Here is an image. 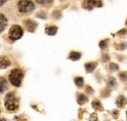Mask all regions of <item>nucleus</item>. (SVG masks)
I'll return each instance as SVG.
<instances>
[{
	"label": "nucleus",
	"mask_w": 127,
	"mask_h": 121,
	"mask_svg": "<svg viewBox=\"0 0 127 121\" xmlns=\"http://www.w3.org/2000/svg\"><path fill=\"white\" fill-rule=\"evenodd\" d=\"M5 106L9 111H15L19 107V99L14 93H8L5 98Z\"/></svg>",
	"instance_id": "1"
},
{
	"label": "nucleus",
	"mask_w": 127,
	"mask_h": 121,
	"mask_svg": "<svg viewBox=\"0 0 127 121\" xmlns=\"http://www.w3.org/2000/svg\"><path fill=\"white\" fill-rule=\"evenodd\" d=\"M23 78H24V72H23L21 69H19V68L13 69V70L10 72V75H9V80H10V82H11L14 86H16V87L21 86Z\"/></svg>",
	"instance_id": "2"
},
{
	"label": "nucleus",
	"mask_w": 127,
	"mask_h": 121,
	"mask_svg": "<svg viewBox=\"0 0 127 121\" xmlns=\"http://www.w3.org/2000/svg\"><path fill=\"white\" fill-rule=\"evenodd\" d=\"M18 7H19V11L23 14L31 13L34 10V4L31 0H21L18 3Z\"/></svg>",
	"instance_id": "3"
},
{
	"label": "nucleus",
	"mask_w": 127,
	"mask_h": 121,
	"mask_svg": "<svg viewBox=\"0 0 127 121\" xmlns=\"http://www.w3.org/2000/svg\"><path fill=\"white\" fill-rule=\"evenodd\" d=\"M23 34H24V30L18 25L12 26L10 30H9V38L11 40H13V41L20 39L23 36Z\"/></svg>",
	"instance_id": "4"
},
{
	"label": "nucleus",
	"mask_w": 127,
	"mask_h": 121,
	"mask_svg": "<svg viewBox=\"0 0 127 121\" xmlns=\"http://www.w3.org/2000/svg\"><path fill=\"white\" fill-rule=\"evenodd\" d=\"M103 2L102 0H84L82 7L86 10H92L95 7H102Z\"/></svg>",
	"instance_id": "5"
},
{
	"label": "nucleus",
	"mask_w": 127,
	"mask_h": 121,
	"mask_svg": "<svg viewBox=\"0 0 127 121\" xmlns=\"http://www.w3.org/2000/svg\"><path fill=\"white\" fill-rule=\"evenodd\" d=\"M25 24H26V26L28 28V30L31 31V32H33L36 29V27H37V24L32 20H27Z\"/></svg>",
	"instance_id": "6"
},
{
	"label": "nucleus",
	"mask_w": 127,
	"mask_h": 121,
	"mask_svg": "<svg viewBox=\"0 0 127 121\" xmlns=\"http://www.w3.org/2000/svg\"><path fill=\"white\" fill-rule=\"evenodd\" d=\"M7 24H8V21H7V18L4 15L0 14V32H2L3 30L6 29L7 27Z\"/></svg>",
	"instance_id": "7"
},
{
	"label": "nucleus",
	"mask_w": 127,
	"mask_h": 121,
	"mask_svg": "<svg viewBox=\"0 0 127 121\" xmlns=\"http://www.w3.org/2000/svg\"><path fill=\"white\" fill-rule=\"evenodd\" d=\"M10 64H11V62L7 58H5V57L0 58V68H7Z\"/></svg>",
	"instance_id": "8"
},
{
	"label": "nucleus",
	"mask_w": 127,
	"mask_h": 121,
	"mask_svg": "<svg viewBox=\"0 0 127 121\" xmlns=\"http://www.w3.org/2000/svg\"><path fill=\"white\" fill-rule=\"evenodd\" d=\"M7 88H8V83L6 79L3 77H0V94H2L5 90H7Z\"/></svg>",
	"instance_id": "9"
},
{
	"label": "nucleus",
	"mask_w": 127,
	"mask_h": 121,
	"mask_svg": "<svg viewBox=\"0 0 127 121\" xmlns=\"http://www.w3.org/2000/svg\"><path fill=\"white\" fill-rule=\"evenodd\" d=\"M96 66H97V62H88L85 64V69L88 73H91L95 70Z\"/></svg>",
	"instance_id": "10"
},
{
	"label": "nucleus",
	"mask_w": 127,
	"mask_h": 121,
	"mask_svg": "<svg viewBox=\"0 0 127 121\" xmlns=\"http://www.w3.org/2000/svg\"><path fill=\"white\" fill-rule=\"evenodd\" d=\"M116 105L119 107H124L126 105V99L124 96H119L117 99H116Z\"/></svg>",
	"instance_id": "11"
},
{
	"label": "nucleus",
	"mask_w": 127,
	"mask_h": 121,
	"mask_svg": "<svg viewBox=\"0 0 127 121\" xmlns=\"http://www.w3.org/2000/svg\"><path fill=\"white\" fill-rule=\"evenodd\" d=\"M68 58H69V60H78L81 58V54L79 52H71L69 54Z\"/></svg>",
	"instance_id": "12"
},
{
	"label": "nucleus",
	"mask_w": 127,
	"mask_h": 121,
	"mask_svg": "<svg viewBox=\"0 0 127 121\" xmlns=\"http://www.w3.org/2000/svg\"><path fill=\"white\" fill-rule=\"evenodd\" d=\"M57 31H58V28L57 27H48L47 29H46V33H47L48 35H55L56 33H57Z\"/></svg>",
	"instance_id": "13"
},
{
	"label": "nucleus",
	"mask_w": 127,
	"mask_h": 121,
	"mask_svg": "<svg viewBox=\"0 0 127 121\" xmlns=\"http://www.w3.org/2000/svg\"><path fill=\"white\" fill-rule=\"evenodd\" d=\"M87 102H88V98L85 95H83V94L78 95V97H77V103L79 105H83V104H85Z\"/></svg>",
	"instance_id": "14"
},
{
	"label": "nucleus",
	"mask_w": 127,
	"mask_h": 121,
	"mask_svg": "<svg viewBox=\"0 0 127 121\" xmlns=\"http://www.w3.org/2000/svg\"><path fill=\"white\" fill-rule=\"evenodd\" d=\"M74 83L77 87H82L83 83H84V80H83L82 77H76V78H74Z\"/></svg>",
	"instance_id": "15"
},
{
	"label": "nucleus",
	"mask_w": 127,
	"mask_h": 121,
	"mask_svg": "<svg viewBox=\"0 0 127 121\" xmlns=\"http://www.w3.org/2000/svg\"><path fill=\"white\" fill-rule=\"evenodd\" d=\"M92 106H93V107H94L95 109H98V110H103V107H102L101 103H100L99 101H97V100L92 103Z\"/></svg>",
	"instance_id": "16"
},
{
	"label": "nucleus",
	"mask_w": 127,
	"mask_h": 121,
	"mask_svg": "<svg viewBox=\"0 0 127 121\" xmlns=\"http://www.w3.org/2000/svg\"><path fill=\"white\" fill-rule=\"evenodd\" d=\"M110 67H111V71H117L118 70V65L116 63H111L110 64Z\"/></svg>",
	"instance_id": "17"
},
{
	"label": "nucleus",
	"mask_w": 127,
	"mask_h": 121,
	"mask_svg": "<svg viewBox=\"0 0 127 121\" xmlns=\"http://www.w3.org/2000/svg\"><path fill=\"white\" fill-rule=\"evenodd\" d=\"M53 0H36L37 3L39 4H48V3H51Z\"/></svg>",
	"instance_id": "18"
},
{
	"label": "nucleus",
	"mask_w": 127,
	"mask_h": 121,
	"mask_svg": "<svg viewBox=\"0 0 127 121\" xmlns=\"http://www.w3.org/2000/svg\"><path fill=\"white\" fill-rule=\"evenodd\" d=\"M115 84H116L115 79H114L113 77L110 78V80H109V85H110V86H115Z\"/></svg>",
	"instance_id": "19"
},
{
	"label": "nucleus",
	"mask_w": 127,
	"mask_h": 121,
	"mask_svg": "<svg viewBox=\"0 0 127 121\" xmlns=\"http://www.w3.org/2000/svg\"><path fill=\"white\" fill-rule=\"evenodd\" d=\"M119 77H120L121 80H123L124 82H126V72H121L119 74Z\"/></svg>",
	"instance_id": "20"
},
{
	"label": "nucleus",
	"mask_w": 127,
	"mask_h": 121,
	"mask_svg": "<svg viewBox=\"0 0 127 121\" xmlns=\"http://www.w3.org/2000/svg\"><path fill=\"white\" fill-rule=\"evenodd\" d=\"M99 46H100L102 49H104V48L107 46V41H101L100 44H99Z\"/></svg>",
	"instance_id": "21"
},
{
	"label": "nucleus",
	"mask_w": 127,
	"mask_h": 121,
	"mask_svg": "<svg viewBox=\"0 0 127 121\" xmlns=\"http://www.w3.org/2000/svg\"><path fill=\"white\" fill-rule=\"evenodd\" d=\"M109 56H106V55H104V57H103V60L104 61H107V60H109Z\"/></svg>",
	"instance_id": "22"
},
{
	"label": "nucleus",
	"mask_w": 127,
	"mask_h": 121,
	"mask_svg": "<svg viewBox=\"0 0 127 121\" xmlns=\"http://www.w3.org/2000/svg\"><path fill=\"white\" fill-rule=\"evenodd\" d=\"M6 1H7V0H0V7H1V6H2Z\"/></svg>",
	"instance_id": "23"
},
{
	"label": "nucleus",
	"mask_w": 127,
	"mask_h": 121,
	"mask_svg": "<svg viewBox=\"0 0 127 121\" xmlns=\"http://www.w3.org/2000/svg\"><path fill=\"white\" fill-rule=\"evenodd\" d=\"M87 89H88V91H87V92H88V93H92V92H93V90H92V88H91V89H90V88H89V87H88V88H87Z\"/></svg>",
	"instance_id": "24"
}]
</instances>
